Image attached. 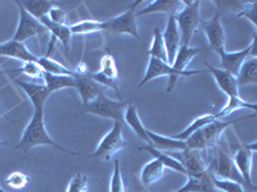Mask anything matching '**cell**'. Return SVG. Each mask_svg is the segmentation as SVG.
I'll return each instance as SVG.
<instances>
[{"label": "cell", "instance_id": "obj_1", "mask_svg": "<svg viewBox=\"0 0 257 192\" xmlns=\"http://www.w3.org/2000/svg\"><path fill=\"white\" fill-rule=\"evenodd\" d=\"M53 146V148H58L59 152H67L71 155H76V156H81V152H72V150H68V148H63L62 145H58L56 141L53 140L52 137L48 134L47 128H45V122H44V109H34V114H32V118L30 120V123L27 124V127L25 128L24 134L21 137L20 142L16 145V148L18 150H22V152L26 154L29 152L31 148H36V146Z\"/></svg>", "mask_w": 257, "mask_h": 192}, {"label": "cell", "instance_id": "obj_2", "mask_svg": "<svg viewBox=\"0 0 257 192\" xmlns=\"http://www.w3.org/2000/svg\"><path fill=\"white\" fill-rule=\"evenodd\" d=\"M256 114H252L249 116H244V118H240V120H216L211 122L210 124L202 127L201 130H198L197 132H194L193 134H190L185 140L187 144V148H192V150H197V152H202V150H208V148L216 146L217 142L220 141V137H221L222 132L229 127V126L234 124V123L240 122V120H248V118H254Z\"/></svg>", "mask_w": 257, "mask_h": 192}, {"label": "cell", "instance_id": "obj_3", "mask_svg": "<svg viewBox=\"0 0 257 192\" xmlns=\"http://www.w3.org/2000/svg\"><path fill=\"white\" fill-rule=\"evenodd\" d=\"M201 73H207V70H176L175 68H173L171 66H169L167 63L162 60H158L156 58H149L148 67H147V72L144 74L143 81L139 84L138 88H141L142 86H144L146 84H148L149 81L157 78L161 76H169L170 81L167 84V92H171L176 84V80L180 76L183 77H190L194 76V74H201Z\"/></svg>", "mask_w": 257, "mask_h": 192}, {"label": "cell", "instance_id": "obj_4", "mask_svg": "<svg viewBox=\"0 0 257 192\" xmlns=\"http://www.w3.org/2000/svg\"><path fill=\"white\" fill-rule=\"evenodd\" d=\"M199 4L201 2H184V6L180 12L175 14L176 24L180 34L181 45H189L194 32L199 28L202 22L199 14Z\"/></svg>", "mask_w": 257, "mask_h": 192}, {"label": "cell", "instance_id": "obj_5", "mask_svg": "<svg viewBox=\"0 0 257 192\" xmlns=\"http://www.w3.org/2000/svg\"><path fill=\"white\" fill-rule=\"evenodd\" d=\"M128 105V102L123 100H112L105 94H102L96 98L94 102L85 105L84 108L88 113L94 114V116H102L105 120H112L113 122H123V114L125 109Z\"/></svg>", "mask_w": 257, "mask_h": 192}, {"label": "cell", "instance_id": "obj_6", "mask_svg": "<svg viewBox=\"0 0 257 192\" xmlns=\"http://www.w3.org/2000/svg\"><path fill=\"white\" fill-rule=\"evenodd\" d=\"M142 4L141 0H137L127 6L125 12L118 14L117 17L111 18L108 20H104V30L109 31L114 35H132L134 38H139V31H138L137 24V6Z\"/></svg>", "mask_w": 257, "mask_h": 192}, {"label": "cell", "instance_id": "obj_7", "mask_svg": "<svg viewBox=\"0 0 257 192\" xmlns=\"http://www.w3.org/2000/svg\"><path fill=\"white\" fill-rule=\"evenodd\" d=\"M16 4L20 8V24H18V27L16 30V34L12 40L18 41V42H25L27 38L45 35L48 32L47 27L41 24L40 20L32 17L24 8V6L21 4V2L17 0Z\"/></svg>", "mask_w": 257, "mask_h": 192}, {"label": "cell", "instance_id": "obj_8", "mask_svg": "<svg viewBox=\"0 0 257 192\" xmlns=\"http://www.w3.org/2000/svg\"><path fill=\"white\" fill-rule=\"evenodd\" d=\"M126 145H127V142L123 140L122 137V123L113 122V127L111 128V131L100 140L99 145L96 146L95 152L91 156L104 158V159L108 160Z\"/></svg>", "mask_w": 257, "mask_h": 192}, {"label": "cell", "instance_id": "obj_9", "mask_svg": "<svg viewBox=\"0 0 257 192\" xmlns=\"http://www.w3.org/2000/svg\"><path fill=\"white\" fill-rule=\"evenodd\" d=\"M220 16L221 14L216 9L213 17L208 20H202L201 26H199L205 32L211 50L216 52L219 56H221L222 52H226L225 50V34L221 20H220Z\"/></svg>", "mask_w": 257, "mask_h": 192}, {"label": "cell", "instance_id": "obj_10", "mask_svg": "<svg viewBox=\"0 0 257 192\" xmlns=\"http://www.w3.org/2000/svg\"><path fill=\"white\" fill-rule=\"evenodd\" d=\"M256 152V142L244 144L238 148L233 156L234 166H237L238 172L242 176L244 184L254 191L256 186L252 182V156Z\"/></svg>", "mask_w": 257, "mask_h": 192}, {"label": "cell", "instance_id": "obj_11", "mask_svg": "<svg viewBox=\"0 0 257 192\" xmlns=\"http://www.w3.org/2000/svg\"><path fill=\"white\" fill-rule=\"evenodd\" d=\"M249 56H256V35L252 38V42L247 49H243L240 52H224L220 56V68L226 72L231 73L233 76H237L238 70L243 62Z\"/></svg>", "mask_w": 257, "mask_h": 192}, {"label": "cell", "instance_id": "obj_12", "mask_svg": "<svg viewBox=\"0 0 257 192\" xmlns=\"http://www.w3.org/2000/svg\"><path fill=\"white\" fill-rule=\"evenodd\" d=\"M90 73V72H89ZM89 73L86 74H77L73 72V80H75V88L81 98L82 104L88 105L89 102H94L99 95L104 94L105 88L99 84L98 82L90 78Z\"/></svg>", "mask_w": 257, "mask_h": 192}, {"label": "cell", "instance_id": "obj_13", "mask_svg": "<svg viewBox=\"0 0 257 192\" xmlns=\"http://www.w3.org/2000/svg\"><path fill=\"white\" fill-rule=\"evenodd\" d=\"M212 174L217 178L235 180V182H239L242 184H244L242 176L238 172L237 166H234L233 158L222 148H219V152H217V159L216 163H215V168L212 170Z\"/></svg>", "mask_w": 257, "mask_h": 192}, {"label": "cell", "instance_id": "obj_14", "mask_svg": "<svg viewBox=\"0 0 257 192\" xmlns=\"http://www.w3.org/2000/svg\"><path fill=\"white\" fill-rule=\"evenodd\" d=\"M162 38H164L165 49H166L167 64L173 66L174 60H175L176 52H178L179 48L181 45L180 34H179L178 24H176L175 16L174 14L169 16L166 28L162 32Z\"/></svg>", "mask_w": 257, "mask_h": 192}, {"label": "cell", "instance_id": "obj_15", "mask_svg": "<svg viewBox=\"0 0 257 192\" xmlns=\"http://www.w3.org/2000/svg\"><path fill=\"white\" fill-rule=\"evenodd\" d=\"M205 66L207 72L212 73V76L215 78V81H216L217 86H219V88L225 95L228 96V98L239 95V88H238L235 76H233L231 73L226 72V70H221V68L212 67L208 63H205Z\"/></svg>", "mask_w": 257, "mask_h": 192}, {"label": "cell", "instance_id": "obj_16", "mask_svg": "<svg viewBox=\"0 0 257 192\" xmlns=\"http://www.w3.org/2000/svg\"><path fill=\"white\" fill-rule=\"evenodd\" d=\"M15 82L25 91V92H26L27 98H29L30 102H32L34 109H44L45 102H47V99L49 98L50 94H52L48 90V88L45 84L21 81V80L18 78H16Z\"/></svg>", "mask_w": 257, "mask_h": 192}, {"label": "cell", "instance_id": "obj_17", "mask_svg": "<svg viewBox=\"0 0 257 192\" xmlns=\"http://www.w3.org/2000/svg\"><path fill=\"white\" fill-rule=\"evenodd\" d=\"M183 160H184L185 170H187V177H202L205 176L206 173H208L211 170V168H208L206 166L205 160L201 156L199 152L197 150H192V148H185L183 150Z\"/></svg>", "mask_w": 257, "mask_h": 192}, {"label": "cell", "instance_id": "obj_18", "mask_svg": "<svg viewBox=\"0 0 257 192\" xmlns=\"http://www.w3.org/2000/svg\"><path fill=\"white\" fill-rule=\"evenodd\" d=\"M0 56L17 59V60L24 62V63H27V62H36L38 63L39 59V56H34L27 49L24 42H18L15 40H9L7 42L0 44Z\"/></svg>", "mask_w": 257, "mask_h": 192}, {"label": "cell", "instance_id": "obj_19", "mask_svg": "<svg viewBox=\"0 0 257 192\" xmlns=\"http://www.w3.org/2000/svg\"><path fill=\"white\" fill-rule=\"evenodd\" d=\"M184 6L183 0H155V2H149L146 8L141 9L137 13V16L151 14V13H169L170 16L180 12Z\"/></svg>", "mask_w": 257, "mask_h": 192}, {"label": "cell", "instance_id": "obj_20", "mask_svg": "<svg viewBox=\"0 0 257 192\" xmlns=\"http://www.w3.org/2000/svg\"><path fill=\"white\" fill-rule=\"evenodd\" d=\"M41 24L47 27L48 31L52 34V38L54 40H59L62 42L64 48V52H66V56H70V42L71 38H72V34L70 31V26H66V24H59L50 20L49 18L43 17L41 20H39Z\"/></svg>", "mask_w": 257, "mask_h": 192}, {"label": "cell", "instance_id": "obj_21", "mask_svg": "<svg viewBox=\"0 0 257 192\" xmlns=\"http://www.w3.org/2000/svg\"><path fill=\"white\" fill-rule=\"evenodd\" d=\"M148 132L149 141H151V145L153 148H156L157 150H161L164 152H183L187 148V144L185 141L178 140V138H174V137H167L162 136V134H155L152 131H147Z\"/></svg>", "mask_w": 257, "mask_h": 192}, {"label": "cell", "instance_id": "obj_22", "mask_svg": "<svg viewBox=\"0 0 257 192\" xmlns=\"http://www.w3.org/2000/svg\"><path fill=\"white\" fill-rule=\"evenodd\" d=\"M123 122L127 123L128 127L132 128L134 134H137L141 140L146 141L148 145H151V141H149L148 137V130L143 126L141 118H139V114H138L137 106L132 102H128V105L125 109V114H123Z\"/></svg>", "mask_w": 257, "mask_h": 192}, {"label": "cell", "instance_id": "obj_23", "mask_svg": "<svg viewBox=\"0 0 257 192\" xmlns=\"http://www.w3.org/2000/svg\"><path fill=\"white\" fill-rule=\"evenodd\" d=\"M212 170L202 177H187L188 180L181 188L175 192H217L212 184Z\"/></svg>", "mask_w": 257, "mask_h": 192}, {"label": "cell", "instance_id": "obj_24", "mask_svg": "<svg viewBox=\"0 0 257 192\" xmlns=\"http://www.w3.org/2000/svg\"><path fill=\"white\" fill-rule=\"evenodd\" d=\"M141 148L142 150H144V152H148L149 154L155 158V159L160 160L161 163L164 164L165 168L173 169V170L180 173V174L187 176V170H185L184 166H183V163H181L180 160L175 159V158H173V156H170V155H167L166 152H161V150H157V148H153L152 145L141 146Z\"/></svg>", "mask_w": 257, "mask_h": 192}, {"label": "cell", "instance_id": "obj_25", "mask_svg": "<svg viewBox=\"0 0 257 192\" xmlns=\"http://www.w3.org/2000/svg\"><path fill=\"white\" fill-rule=\"evenodd\" d=\"M238 88L239 86H244V84H256L257 82V59L256 56H249L243 62L240 66L239 70H238L237 76Z\"/></svg>", "mask_w": 257, "mask_h": 192}, {"label": "cell", "instance_id": "obj_26", "mask_svg": "<svg viewBox=\"0 0 257 192\" xmlns=\"http://www.w3.org/2000/svg\"><path fill=\"white\" fill-rule=\"evenodd\" d=\"M164 164L161 163L160 160L153 158V159L151 160V162H148V163L143 166V169H142V184H143L144 187H151L152 184H155L156 182L164 176Z\"/></svg>", "mask_w": 257, "mask_h": 192}, {"label": "cell", "instance_id": "obj_27", "mask_svg": "<svg viewBox=\"0 0 257 192\" xmlns=\"http://www.w3.org/2000/svg\"><path fill=\"white\" fill-rule=\"evenodd\" d=\"M238 109H249L253 113H256V104L245 102L239 95L231 96V98H228V102L225 104V106L219 113L215 114V116H216V120H222V118H226V116H229L233 112L238 110Z\"/></svg>", "mask_w": 257, "mask_h": 192}, {"label": "cell", "instance_id": "obj_28", "mask_svg": "<svg viewBox=\"0 0 257 192\" xmlns=\"http://www.w3.org/2000/svg\"><path fill=\"white\" fill-rule=\"evenodd\" d=\"M43 80L45 82V86L50 92L62 90V88H75V80L73 76L67 74H52V73H43Z\"/></svg>", "mask_w": 257, "mask_h": 192}, {"label": "cell", "instance_id": "obj_29", "mask_svg": "<svg viewBox=\"0 0 257 192\" xmlns=\"http://www.w3.org/2000/svg\"><path fill=\"white\" fill-rule=\"evenodd\" d=\"M199 52H201V49H198V48H192L189 45H180L178 52H176L175 60H174L171 67L175 68L176 70H187L188 64Z\"/></svg>", "mask_w": 257, "mask_h": 192}, {"label": "cell", "instance_id": "obj_30", "mask_svg": "<svg viewBox=\"0 0 257 192\" xmlns=\"http://www.w3.org/2000/svg\"><path fill=\"white\" fill-rule=\"evenodd\" d=\"M27 12L36 20H41L43 17H47L49 14L50 9L54 6V2L49 0H31V2H21Z\"/></svg>", "mask_w": 257, "mask_h": 192}, {"label": "cell", "instance_id": "obj_31", "mask_svg": "<svg viewBox=\"0 0 257 192\" xmlns=\"http://www.w3.org/2000/svg\"><path fill=\"white\" fill-rule=\"evenodd\" d=\"M148 54L151 58H156L158 60H162L167 63V56H166V49H165L164 38H162V31L160 27H155L153 30V40L152 45L149 48Z\"/></svg>", "mask_w": 257, "mask_h": 192}, {"label": "cell", "instance_id": "obj_32", "mask_svg": "<svg viewBox=\"0 0 257 192\" xmlns=\"http://www.w3.org/2000/svg\"><path fill=\"white\" fill-rule=\"evenodd\" d=\"M213 120H216V116H215V114H206V116H198L197 120H194L189 126H188V128H185L184 131L180 132V134H175V136H174V138L185 141L188 137L190 136V134H193L194 132H197L198 130H201L202 127H205V126L210 124V123L213 122Z\"/></svg>", "mask_w": 257, "mask_h": 192}, {"label": "cell", "instance_id": "obj_33", "mask_svg": "<svg viewBox=\"0 0 257 192\" xmlns=\"http://www.w3.org/2000/svg\"><path fill=\"white\" fill-rule=\"evenodd\" d=\"M70 31L72 35H89L94 32L104 31V22L99 20H81L75 24H71Z\"/></svg>", "mask_w": 257, "mask_h": 192}, {"label": "cell", "instance_id": "obj_34", "mask_svg": "<svg viewBox=\"0 0 257 192\" xmlns=\"http://www.w3.org/2000/svg\"><path fill=\"white\" fill-rule=\"evenodd\" d=\"M38 64L43 70V72L52 73V74H67V76H73V70H68L61 63L56 62L54 59H50L48 56L38 59Z\"/></svg>", "mask_w": 257, "mask_h": 192}, {"label": "cell", "instance_id": "obj_35", "mask_svg": "<svg viewBox=\"0 0 257 192\" xmlns=\"http://www.w3.org/2000/svg\"><path fill=\"white\" fill-rule=\"evenodd\" d=\"M99 72L102 73L105 78L112 80V81H117V78H118V70H117L114 58L111 54H105L102 58Z\"/></svg>", "mask_w": 257, "mask_h": 192}, {"label": "cell", "instance_id": "obj_36", "mask_svg": "<svg viewBox=\"0 0 257 192\" xmlns=\"http://www.w3.org/2000/svg\"><path fill=\"white\" fill-rule=\"evenodd\" d=\"M212 184L217 191L221 192H245L243 188V184L239 182L231 180H224V178H217L213 176Z\"/></svg>", "mask_w": 257, "mask_h": 192}, {"label": "cell", "instance_id": "obj_37", "mask_svg": "<svg viewBox=\"0 0 257 192\" xmlns=\"http://www.w3.org/2000/svg\"><path fill=\"white\" fill-rule=\"evenodd\" d=\"M109 192H125V187H123V182H122V176H121L120 162H118L117 159L113 160V173H112Z\"/></svg>", "mask_w": 257, "mask_h": 192}, {"label": "cell", "instance_id": "obj_38", "mask_svg": "<svg viewBox=\"0 0 257 192\" xmlns=\"http://www.w3.org/2000/svg\"><path fill=\"white\" fill-rule=\"evenodd\" d=\"M29 176L25 174L22 172H13L7 177L6 182L11 188H15V190H22L27 186L29 184Z\"/></svg>", "mask_w": 257, "mask_h": 192}, {"label": "cell", "instance_id": "obj_39", "mask_svg": "<svg viewBox=\"0 0 257 192\" xmlns=\"http://www.w3.org/2000/svg\"><path fill=\"white\" fill-rule=\"evenodd\" d=\"M16 72L18 73H24V74H26V76L31 77V78H43V70L40 68V66H39L36 62H27V63H25L24 66H22V68H20V70H16Z\"/></svg>", "mask_w": 257, "mask_h": 192}, {"label": "cell", "instance_id": "obj_40", "mask_svg": "<svg viewBox=\"0 0 257 192\" xmlns=\"http://www.w3.org/2000/svg\"><path fill=\"white\" fill-rule=\"evenodd\" d=\"M86 190H88V178L82 173H77L71 180L67 187V192H86Z\"/></svg>", "mask_w": 257, "mask_h": 192}, {"label": "cell", "instance_id": "obj_41", "mask_svg": "<svg viewBox=\"0 0 257 192\" xmlns=\"http://www.w3.org/2000/svg\"><path fill=\"white\" fill-rule=\"evenodd\" d=\"M256 16H257V2H248V3H244V6H243L242 10L238 13L237 17L248 18V20H251L252 26L256 28L257 27Z\"/></svg>", "mask_w": 257, "mask_h": 192}, {"label": "cell", "instance_id": "obj_42", "mask_svg": "<svg viewBox=\"0 0 257 192\" xmlns=\"http://www.w3.org/2000/svg\"><path fill=\"white\" fill-rule=\"evenodd\" d=\"M48 18L53 22H56V24H64V20H66V12H64L63 9L59 8V6H53L50 9L49 14H48Z\"/></svg>", "mask_w": 257, "mask_h": 192}, {"label": "cell", "instance_id": "obj_43", "mask_svg": "<svg viewBox=\"0 0 257 192\" xmlns=\"http://www.w3.org/2000/svg\"><path fill=\"white\" fill-rule=\"evenodd\" d=\"M0 192H7V191H6V190L2 188V187H0Z\"/></svg>", "mask_w": 257, "mask_h": 192}, {"label": "cell", "instance_id": "obj_44", "mask_svg": "<svg viewBox=\"0 0 257 192\" xmlns=\"http://www.w3.org/2000/svg\"><path fill=\"white\" fill-rule=\"evenodd\" d=\"M2 145H6V144H4V142H2V141H0V146H2Z\"/></svg>", "mask_w": 257, "mask_h": 192}, {"label": "cell", "instance_id": "obj_45", "mask_svg": "<svg viewBox=\"0 0 257 192\" xmlns=\"http://www.w3.org/2000/svg\"><path fill=\"white\" fill-rule=\"evenodd\" d=\"M2 73H4V72H2V70H0V74H2Z\"/></svg>", "mask_w": 257, "mask_h": 192}]
</instances>
